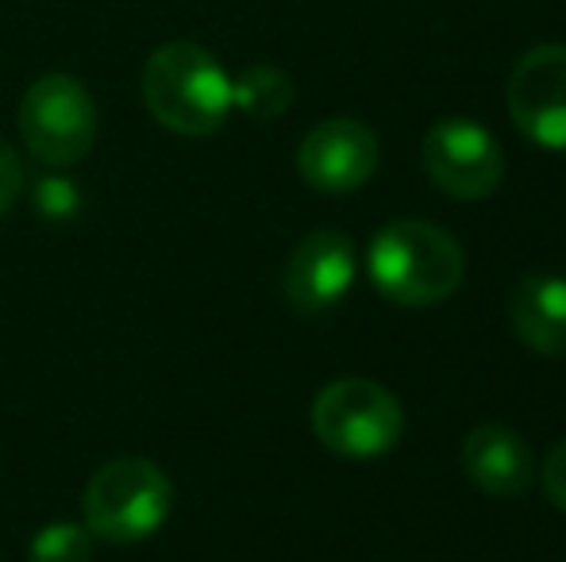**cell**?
Listing matches in <instances>:
<instances>
[{
  "label": "cell",
  "instance_id": "obj_10",
  "mask_svg": "<svg viewBox=\"0 0 566 562\" xmlns=\"http://www.w3.org/2000/svg\"><path fill=\"white\" fill-rule=\"evenodd\" d=\"M462 474L490 497H524L536 481V458L521 432L482 424L462 439Z\"/></svg>",
  "mask_w": 566,
  "mask_h": 562
},
{
  "label": "cell",
  "instance_id": "obj_15",
  "mask_svg": "<svg viewBox=\"0 0 566 562\" xmlns=\"http://www.w3.org/2000/svg\"><path fill=\"white\" fill-rule=\"evenodd\" d=\"M544 494L552 497V505L566 512V439L555 443L544 458Z\"/></svg>",
  "mask_w": 566,
  "mask_h": 562
},
{
  "label": "cell",
  "instance_id": "obj_3",
  "mask_svg": "<svg viewBox=\"0 0 566 562\" xmlns=\"http://www.w3.org/2000/svg\"><path fill=\"white\" fill-rule=\"evenodd\" d=\"M174 512V486L166 478V470L150 458L124 455L105 463L90 478L82 497V524L90 528L93 540L101 543H143L155 532H163V524Z\"/></svg>",
  "mask_w": 566,
  "mask_h": 562
},
{
  "label": "cell",
  "instance_id": "obj_4",
  "mask_svg": "<svg viewBox=\"0 0 566 562\" xmlns=\"http://www.w3.org/2000/svg\"><path fill=\"white\" fill-rule=\"evenodd\" d=\"M313 432L332 455L378 458L401 443L405 409L374 378H336L316 393Z\"/></svg>",
  "mask_w": 566,
  "mask_h": 562
},
{
  "label": "cell",
  "instance_id": "obj_7",
  "mask_svg": "<svg viewBox=\"0 0 566 562\" xmlns=\"http://www.w3.org/2000/svg\"><path fill=\"white\" fill-rule=\"evenodd\" d=\"M505 105L524 139L566 150V46L539 43L513 66Z\"/></svg>",
  "mask_w": 566,
  "mask_h": 562
},
{
  "label": "cell",
  "instance_id": "obj_11",
  "mask_svg": "<svg viewBox=\"0 0 566 562\" xmlns=\"http://www.w3.org/2000/svg\"><path fill=\"white\" fill-rule=\"evenodd\" d=\"M509 328L528 351H566V278L559 274H528L509 293Z\"/></svg>",
  "mask_w": 566,
  "mask_h": 562
},
{
  "label": "cell",
  "instance_id": "obj_9",
  "mask_svg": "<svg viewBox=\"0 0 566 562\" xmlns=\"http://www.w3.org/2000/svg\"><path fill=\"white\" fill-rule=\"evenodd\" d=\"M355 274H358L355 243L343 232L321 227V232L305 235V240L293 247L290 263H285V274H282V289H285V300H290L301 316H321L347 297L350 285H355Z\"/></svg>",
  "mask_w": 566,
  "mask_h": 562
},
{
  "label": "cell",
  "instance_id": "obj_2",
  "mask_svg": "<svg viewBox=\"0 0 566 562\" xmlns=\"http://www.w3.org/2000/svg\"><path fill=\"white\" fill-rule=\"evenodd\" d=\"M374 289L401 308H432L462 285L459 240L432 220H394L366 251Z\"/></svg>",
  "mask_w": 566,
  "mask_h": 562
},
{
  "label": "cell",
  "instance_id": "obj_12",
  "mask_svg": "<svg viewBox=\"0 0 566 562\" xmlns=\"http://www.w3.org/2000/svg\"><path fill=\"white\" fill-rule=\"evenodd\" d=\"M231 105L251 120H277L293 105V82L277 66H251L231 82Z\"/></svg>",
  "mask_w": 566,
  "mask_h": 562
},
{
  "label": "cell",
  "instance_id": "obj_8",
  "mask_svg": "<svg viewBox=\"0 0 566 562\" xmlns=\"http://www.w3.org/2000/svg\"><path fill=\"white\" fill-rule=\"evenodd\" d=\"M381 162V142L363 120L336 116L324 120L301 139L297 170L316 193L343 197L363 189Z\"/></svg>",
  "mask_w": 566,
  "mask_h": 562
},
{
  "label": "cell",
  "instance_id": "obj_13",
  "mask_svg": "<svg viewBox=\"0 0 566 562\" xmlns=\"http://www.w3.org/2000/svg\"><path fill=\"white\" fill-rule=\"evenodd\" d=\"M93 536L85 524H46L35 532V540L28 543V562H90L93 559Z\"/></svg>",
  "mask_w": 566,
  "mask_h": 562
},
{
  "label": "cell",
  "instance_id": "obj_6",
  "mask_svg": "<svg viewBox=\"0 0 566 562\" xmlns=\"http://www.w3.org/2000/svg\"><path fill=\"white\" fill-rule=\"evenodd\" d=\"M424 170L436 181L440 193L454 201H485L505 178V150L490 136V128L467 120V116H448L432 124L424 136Z\"/></svg>",
  "mask_w": 566,
  "mask_h": 562
},
{
  "label": "cell",
  "instance_id": "obj_1",
  "mask_svg": "<svg viewBox=\"0 0 566 562\" xmlns=\"http://www.w3.org/2000/svg\"><path fill=\"white\" fill-rule=\"evenodd\" d=\"M143 100L166 131L205 139L231 116V77L212 51L189 39L158 46L143 66Z\"/></svg>",
  "mask_w": 566,
  "mask_h": 562
},
{
  "label": "cell",
  "instance_id": "obj_14",
  "mask_svg": "<svg viewBox=\"0 0 566 562\" xmlns=\"http://www.w3.org/2000/svg\"><path fill=\"white\" fill-rule=\"evenodd\" d=\"M20 193H23V162L8 142H0V216L12 212Z\"/></svg>",
  "mask_w": 566,
  "mask_h": 562
},
{
  "label": "cell",
  "instance_id": "obj_5",
  "mask_svg": "<svg viewBox=\"0 0 566 562\" xmlns=\"http://www.w3.org/2000/svg\"><path fill=\"white\" fill-rule=\"evenodd\" d=\"M20 139L51 170L77 166L97 142V105L74 74H43L20 100Z\"/></svg>",
  "mask_w": 566,
  "mask_h": 562
}]
</instances>
